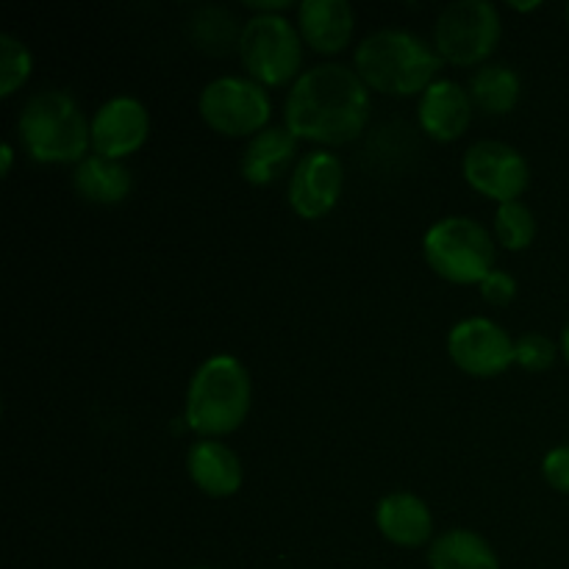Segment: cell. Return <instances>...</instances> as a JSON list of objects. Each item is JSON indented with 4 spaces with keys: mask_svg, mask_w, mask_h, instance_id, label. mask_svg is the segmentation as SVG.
I'll use <instances>...</instances> for the list:
<instances>
[{
    "mask_svg": "<svg viewBox=\"0 0 569 569\" xmlns=\"http://www.w3.org/2000/svg\"><path fill=\"white\" fill-rule=\"evenodd\" d=\"M370 87L356 67L320 61L300 72L283 103V126L317 144H348L370 122Z\"/></svg>",
    "mask_w": 569,
    "mask_h": 569,
    "instance_id": "obj_1",
    "label": "cell"
},
{
    "mask_svg": "<svg viewBox=\"0 0 569 569\" xmlns=\"http://www.w3.org/2000/svg\"><path fill=\"white\" fill-rule=\"evenodd\" d=\"M442 56L428 39L406 28H378L356 48V72L370 89L383 94H422L442 67Z\"/></svg>",
    "mask_w": 569,
    "mask_h": 569,
    "instance_id": "obj_2",
    "label": "cell"
},
{
    "mask_svg": "<svg viewBox=\"0 0 569 569\" xmlns=\"http://www.w3.org/2000/svg\"><path fill=\"white\" fill-rule=\"evenodd\" d=\"M253 403L250 372L237 356L214 353L192 372L183 420L200 439H220L248 420Z\"/></svg>",
    "mask_w": 569,
    "mask_h": 569,
    "instance_id": "obj_3",
    "label": "cell"
},
{
    "mask_svg": "<svg viewBox=\"0 0 569 569\" xmlns=\"http://www.w3.org/2000/svg\"><path fill=\"white\" fill-rule=\"evenodd\" d=\"M17 137L39 164H81L92 144V120L64 89H39L22 103Z\"/></svg>",
    "mask_w": 569,
    "mask_h": 569,
    "instance_id": "obj_4",
    "label": "cell"
},
{
    "mask_svg": "<svg viewBox=\"0 0 569 569\" xmlns=\"http://www.w3.org/2000/svg\"><path fill=\"white\" fill-rule=\"evenodd\" d=\"M428 267L450 283H481L495 270V239L476 217L450 214L422 237Z\"/></svg>",
    "mask_w": 569,
    "mask_h": 569,
    "instance_id": "obj_5",
    "label": "cell"
},
{
    "mask_svg": "<svg viewBox=\"0 0 569 569\" xmlns=\"http://www.w3.org/2000/svg\"><path fill=\"white\" fill-rule=\"evenodd\" d=\"M303 37L283 14H253L239 31V56L261 87L298 81L303 67Z\"/></svg>",
    "mask_w": 569,
    "mask_h": 569,
    "instance_id": "obj_6",
    "label": "cell"
},
{
    "mask_svg": "<svg viewBox=\"0 0 569 569\" xmlns=\"http://www.w3.org/2000/svg\"><path fill=\"white\" fill-rule=\"evenodd\" d=\"M503 37L498 6L489 0H453L433 22V48L459 67L487 64Z\"/></svg>",
    "mask_w": 569,
    "mask_h": 569,
    "instance_id": "obj_7",
    "label": "cell"
},
{
    "mask_svg": "<svg viewBox=\"0 0 569 569\" xmlns=\"http://www.w3.org/2000/svg\"><path fill=\"white\" fill-rule=\"evenodd\" d=\"M198 111L222 137H256L270 126L272 100L253 78L220 76L200 89Z\"/></svg>",
    "mask_w": 569,
    "mask_h": 569,
    "instance_id": "obj_8",
    "label": "cell"
},
{
    "mask_svg": "<svg viewBox=\"0 0 569 569\" xmlns=\"http://www.w3.org/2000/svg\"><path fill=\"white\" fill-rule=\"evenodd\" d=\"M461 172L476 192L498 200V206L520 200V194L531 183V167L526 156L515 144L498 142V139L472 142L461 159Z\"/></svg>",
    "mask_w": 569,
    "mask_h": 569,
    "instance_id": "obj_9",
    "label": "cell"
},
{
    "mask_svg": "<svg viewBox=\"0 0 569 569\" xmlns=\"http://www.w3.org/2000/svg\"><path fill=\"white\" fill-rule=\"evenodd\" d=\"M448 356L461 372L472 378L503 376L517 365L515 339L489 317H467L448 333Z\"/></svg>",
    "mask_w": 569,
    "mask_h": 569,
    "instance_id": "obj_10",
    "label": "cell"
},
{
    "mask_svg": "<svg viewBox=\"0 0 569 569\" xmlns=\"http://www.w3.org/2000/svg\"><path fill=\"white\" fill-rule=\"evenodd\" d=\"M345 189V167L331 150H311L300 156L289 176V206L303 220H320L339 203Z\"/></svg>",
    "mask_w": 569,
    "mask_h": 569,
    "instance_id": "obj_11",
    "label": "cell"
},
{
    "mask_svg": "<svg viewBox=\"0 0 569 569\" xmlns=\"http://www.w3.org/2000/svg\"><path fill=\"white\" fill-rule=\"evenodd\" d=\"M150 133V114L133 94H114L92 114V150L122 161L137 153Z\"/></svg>",
    "mask_w": 569,
    "mask_h": 569,
    "instance_id": "obj_12",
    "label": "cell"
},
{
    "mask_svg": "<svg viewBox=\"0 0 569 569\" xmlns=\"http://www.w3.org/2000/svg\"><path fill=\"white\" fill-rule=\"evenodd\" d=\"M420 128L437 142H456L472 122V98L453 78H437L417 103Z\"/></svg>",
    "mask_w": 569,
    "mask_h": 569,
    "instance_id": "obj_13",
    "label": "cell"
},
{
    "mask_svg": "<svg viewBox=\"0 0 569 569\" xmlns=\"http://www.w3.org/2000/svg\"><path fill=\"white\" fill-rule=\"evenodd\" d=\"M376 526L387 542L398 548H422L433 537V515L415 492H389L376 506Z\"/></svg>",
    "mask_w": 569,
    "mask_h": 569,
    "instance_id": "obj_14",
    "label": "cell"
},
{
    "mask_svg": "<svg viewBox=\"0 0 569 569\" xmlns=\"http://www.w3.org/2000/svg\"><path fill=\"white\" fill-rule=\"evenodd\" d=\"M298 31L317 53H339L353 39V6L348 0H303L298 6Z\"/></svg>",
    "mask_w": 569,
    "mask_h": 569,
    "instance_id": "obj_15",
    "label": "cell"
},
{
    "mask_svg": "<svg viewBox=\"0 0 569 569\" xmlns=\"http://www.w3.org/2000/svg\"><path fill=\"white\" fill-rule=\"evenodd\" d=\"M187 472L209 498H231L242 489V459L220 439H198L187 453Z\"/></svg>",
    "mask_w": 569,
    "mask_h": 569,
    "instance_id": "obj_16",
    "label": "cell"
},
{
    "mask_svg": "<svg viewBox=\"0 0 569 569\" xmlns=\"http://www.w3.org/2000/svg\"><path fill=\"white\" fill-rule=\"evenodd\" d=\"M300 139L287 126H267L256 137L248 139L244 153L239 159V172L253 187H267L289 170L298 156ZM298 164V161H295Z\"/></svg>",
    "mask_w": 569,
    "mask_h": 569,
    "instance_id": "obj_17",
    "label": "cell"
},
{
    "mask_svg": "<svg viewBox=\"0 0 569 569\" xmlns=\"http://www.w3.org/2000/svg\"><path fill=\"white\" fill-rule=\"evenodd\" d=\"M72 187L87 203L117 206L131 194L133 176L126 161L106 159V156H87L72 172Z\"/></svg>",
    "mask_w": 569,
    "mask_h": 569,
    "instance_id": "obj_18",
    "label": "cell"
},
{
    "mask_svg": "<svg viewBox=\"0 0 569 569\" xmlns=\"http://www.w3.org/2000/svg\"><path fill=\"white\" fill-rule=\"evenodd\" d=\"M431 569H500L492 545L470 528H450L439 533L428 548Z\"/></svg>",
    "mask_w": 569,
    "mask_h": 569,
    "instance_id": "obj_19",
    "label": "cell"
},
{
    "mask_svg": "<svg viewBox=\"0 0 569 569\" xmlns=\"http://www.w3.org/2000/svg\"><path fill=\"white\" fill-rule=\"evenodd\" d=\"M472 106H478L487 114H509L522 94V78L515 67L487 61L470 76Z\"/></svg>",
    "mask_w": 569,
    "mask_h": 569,
    "instance_id": "obj_20",
    "label": "cell"
},
{
    "mask_svg": "<svg viewBox=\"0 0 569 569\" xmlns=\"http://www.w3.org/2000/svg\"><path fill=\"white\" fill-rule=\"evenodd\" d=\"M533 237H537V217H533L531 206L522 203V200H509V203L498 206V211H495V239L506 250L531 248Z\"/></svg>",
    "mask_w": 569,
    "mask_h": 569,
    "instance_id": "obj_21",
    "label": "cell"
},
{
    "mask_svg": "<svg viewBox=\"0 0 569 569\" xmlns=\"http://www.w3.org/2000/svg\"><path fill=\"white\" fill-rule=\"evenodd\" d=\"M33 70V56L14 33H0V98H11Z\"/></svg>",
    "mask_w": 569,
    "mask_h": 569,
    "instance_id": "obj_22",
    "label": "cell"
},
{
    "mask_svg": "<svg viewBox=\"0 0 569 569\" xmlns=\"http://www.w3.org/2000/svg\"><path fill=\"white\" fill-rule=\"evenodd\" d=\"M556 348L553 339L548 333H539V331H528L522 337L515 339V356H517V365L528 372H545L553 367Z\"/></svg>",
    "mask_w": 569,
    "mask_h": 569,
    "instance_id": "obj_23",
    "label": "cell"
},
{
    "mask_svg": "<svg viewBox=\"0 0 569 569\" xmlns=\"http://www.w3.org/2000/svg\"><path fill=\"white\" fill-rule=\"evenodd\" d=\"M478 287L481 298L492 306H509L517 298V278L506 270H492Z\"/></svg>",
    "mask_w": 569,
    "mask_h": 569,
    "instance_id": "obj_24",
    "label": "cell"
},
{
    "mask_svg": "<svg viewBox=\"0 0 569 569\" xmlns=\"http://www.w3.org/2000/svg\"><path fill=\"white\" fill-rule=\"evenodd\" d=\"M542 476L550 489L569 495V445L548 450V456L542 459Z\"/></svg>",
    "mask_w": 569,
    "mask_h": 569,
    "instance_id": "obj_25",
    "label": "cell"
},
{
    "mask_svg": "<svg viewBox=\"0 0 569 569\" xmlns=\"http://www.w3.org/2000/svg\"><path fill=\"white\" fill-rule=\"evenodd\" d=\"M289 6H292V0H250L248 9H253L256 14H281Z\"/></svg>",
    "mask_w": 569,
    "mask_h": 569,
    "instance_id": "obj_26",
    "label": "cell"
},
{
    "mask_svg": "<svg viewBox=\"0 0 569 569\" xmlns=\"http://www.w3.org/2000/svg\"><path fill=\"white\" fill-rule=\"evenodd\" d=\"M0 161H3V176H9L11 172V164H14V148H11L9 142L0 148Z\"/></svg>",
    "mask_w": 569,
    "mask_h": 569,
    "instance_id": "obj_27",
    "label": "cell"
},
{
    "mask_svg": "<svg viewBox=\"0 0 569 569\" xmlns=\"http://www.w3.org/2000/svg\"><path fill=\"white\" fill-rule=\"evenodd\" d=\"M559 350H561V356H565V361L569 365V320H567V326L561 328V337H559Z\"/></svg>",
    "mask_w": 569,
    "mask_h": 569,
    "instance_id": "obj_28",
    "label": "cell"
},
{
    "mask_svg": "<svg viewBox=\"0 0 569 569\" xmlns=\"http://www.w3.org/2000/svg\"><path fill=\"white\" fill-rule=\"evenodd\" d=\"M511 9H520V11H531V9H539V3H509Z\"/></svg>",
    "mask_w": 569,
    "mask_h": 569,
    "instance_id": "obj_29",
    "label": "cell"
},
{
    "mask_svg": "<svg viewBox=\"0 0 569 569\" xmlns=\"http://www.w3.org/2000/svg\"><path fill=\"white\" fill-rule=\"evenodd\" d=\"M567 26H569V3H567Z\"/></svg>",
    "mask_w": 569,
    "mask_h": 569,
    "instance_id": "obj_30",
    "label": "cell"
},
{
    "mask_svg": "<svg viewBox=\"0 0 569 569\" xmlns=\"http://www.w3.org/2000/svg\"><path fill=\"white\" fill-rule=\"evenodd\" d=\"M192 569H211V567H192Z\"/></svg>",
    "mask_w": 569,
    "mask_h": 569,
    "instance_id": "obj_31",
    "label": "cell"
}]
</instances>
